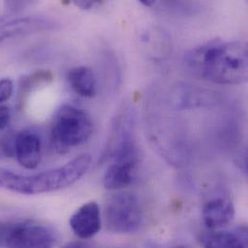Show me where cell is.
I'll use <instances>...</instances> for the list:
<instances>
[{
	"instance_id": "obj_1",
	"label": "cell",
	"mask_w": 248,
	"mask_h": 248,
	"mask_svg": "<svg viewBox=\"0 0 248 248\" xmlns=\"http://www.w3.org/2000/svg\"><path fill=\"white\" fill-rule=\"evenodd\" d=\"M185 63L197 78L222 85L242 84L248 80V45L214 39L189 50Z\"/></svg>"
},
{
	"instance_id": "obj_2",
	"label": "cell",
	"mask_w": 248,
	"mask_h": 248,
	"mask_svg": "<svg viewBox=\"0 0 248 248\" xmlns=\"http://www.w3.org/2000/svg\"><path fill=\"white\" fill-rule=\"evenodd\" d=\"M91 160L89 155H81L63 166L36 174H18L0 167V187L24 195L60 190L78 182L89 169Z\"/></svg>"
},
{
	"instance_id": "obj_3",
	"label": "cell",
	"mask_w": 248,
	"mask_h": 248,
	"mask_svg": "<svg viewBox=\"0 0 248 248\" xmlns=\"http://www.w3.org/2000/svg\"><path fill=\"white\" fill-rule=\"evenodd\" d=\"M94 123L84 110L73 106L61 107L54 115L50 140L59 153L85 143L92 135Z\"/></svg>"
},
{
	"instance_id": "obj_4",
	"label": "cell",
	"mask_w": 248,
	"mask_h": 248,
	"mask_svg": "<svg viewBox=\"0 0 248 248\" xmlns=\"http://www.w3.org/2000/svg\"><path fill=\"white\" fill-rule=\"evenodd\" d=\"M57 236L49 226L24 221L0 223V244L7 248H51Z\"/></svg>"
},
{
	"instance_id": "obj_5",
	"label": "cell",
	"mask_w": 248,
	"mask_h": 248,
	"mask_svg": "<svg viewBox=\"0 0 248 248\" xmlns=\"http://www.w3.org/2000/svg\"><path fill=\"white\" fill-rule=\"evenodd\" d=\"M142 221V210L136 195L119 193L110 197L105 206L107 229L114 234L136 232Z\"/></svg>"
},
{
	"instance_id": "obj_6",
	"label": "cell",
	"mask_w": 248,
	"mask_h": 248,
	"mask_svg": "<svg viewBox=\"0 0 248 248\" xmlns=\"http://www.w3.org/2000/svg\"><path fill=\"white\" fill-rule=\"evenodd\" d=\"M134 110L128 104H124L118 110L110 128L109 137L106 146L104 159H112L125 150L134 147Z\"/></svg>"
},
{
	"instance_id": "obj_7",
	"label": "cell",
	"mask_w": 248,
	"mask_h": 248,
	"mask_svg": "<svg viewBox=\"0 0 248 248\" xmlns=\"http://www.w3.org/2000/svg\"><path fill=\"white\" fill-rule=\"evenodd\" d=\"M111 160L112 163L104 176V186L107 189H121L136 181L139 156L135 146L116 155Z\"/></svg>"
},
{
	"instance_id": "obj_8",
	"label": "cell",
	"mask_w": 248,
	"mask_h": 248,
	"mask_svg": "<svg viewBox=\"0 0 248 248\" xmlns=\"http://www.w3.org/2000/svg\"><path fill=\"white\" fill-rule=\"evenodd\" d=\"M55 23L40 16H8L0 18V44L8 39L50 30Z\"/></svg>"
},
{
	"instance_id": "obj_9",
	"label": "cell",
	"mask_w": 248,
	"mask_h": 248,
	"mask_svg": "<svg viewBox=\"0 0 248 248\" xmlns=\"http://www.w3.org/2000/svg\"><path fill=\"white\" fill-rule=\"evenodd\" d=\"M42 151V138L37 131L26 129L16 134L15 156L25 169L32 170L40 165Z\"/></svg>"
},
{
	"instance_id": "obj_10",
	"label": "cell",
	"mask_w": 248,
	"mask_h": 248,
	"mask_svg": "<svg viewBox=\"0 0 248 248\" xmlns=\"http://www.w3.org/2000/svg\"><path fill=\"white\" fill-rule=\"evenodd\" d=\"M73 232L81 240L95 237L102 228V216L99 205L88 202L82 205L70 218Z\"/></svg>"
},
{
	"instance_id": "obj_11",
	"label": "cell",
	"mask_w": 248,
	"mask_h": 248,
	"mask_svg": "<svg viewBox=\"0 0 248 248\" xmlns=\"http://www.w3.org/2000/svg\"><path fill=\"white\" fill-rule=\"evenodd\" d=\"M235 217V206L227 197H216L206 202L202 210L207 228L216 230L229 224Z\"/></svg>"
},
{
	"instance_id": "obj_12",
	"label": "cell",
	"mask_w": 248,
	"mask_h": 248,
	"mask_svg": "<svg viewBox=\"0 0 248 248\" xmlns=\"http://www.w3.org/2000/svg\"><path fill=\"white\" fill-rule=\"evenodd\" d=\"M216 96L208 90L191 85H179L171 95L172 107L176 109H190L215 104Z\"/></svg>"
},
{
	"instance_id": "obj_13",
	"label": "cell",
	"mask_w": 248,
	"mask_h": 248,
	"mask_svg": "<svg viewBox=\"0 0 248 248\" xmlns=\"http://www.w3.org/2000/svg\"><path fill=\"white\" fill-rule=\"evenodd\" d=\"M72 89L80 97L93 98L97 94V81L95 75L89 67L79 66L73 68L68 75Z\"/></svg>"
},
{
	"instance_id": "obj_14",
	"label": "cell",
	"mask_w": 248,
	"mask_h": 248,
	"mask_svg": "<svg viewBox=\"0 0 248 248\" xmlns=\"http://www.w3.org/2000/svg\"><path fill=\"white\" fill-rule=\"evenodd\" d=\"M205 248H246V244L245 241L235 233L219 232L207 241Z\"/></svg>"
},
{
	"instance_id": "obj_15",
	"label": "cell",
	"mask_w": 248,
	"mask_h": 248,
	"mask_svg": "<svg viewBox=\"0 0 248 248\" xmlns=\"http://www.w3.org/2000/svg\"><path fill=\"white\" fill-rule=\"evenodd\" d=\"M52 75L48 72H37L33 75L23 77L18 84V96L21 99L20 103L23 101L25 96L30 93L36 86H38L41 83L47 82L48 80H51Z\"/></svg>"
},
{
	"instance_id": "obj_16",
	"label": "cell",
	"mask_w": 248,
	"mask_h": 248,
	"mask_svg": "<svg viewBox=\"0 0 248 248\" xmlns=\"http://www.w3.org/2000/svg\"><path fill=\"white\" fill-rule=\"evenodd\" d=\"M16 134L12 129H5L0 132V159H7L15 156Z\"/></svg>"
},
{
	"instance_id": "obj_17",
	"label": "cell",
	"mask_w": 248,
	"mask_h": 248,
	"mask_svg": "<svg viewBox=\"0 0 248 248\" xmlns=\"http://www.w3.org/2000/svg\"><path fill=\"white\" fill-rule=\"evenodd\" d=\"M14 92V83L9 78L0 79V104L8 101Z\"/></svg>"
},
{
	"instance_id": "obj_18",
	"label": "cell",
	"mask_w": 248,
	"mask_h": 248,
	"mask_svg": "<svg viewBox=\"0 0 248 248\" xmlns=\"http://www.w3.org/2000/svg\"><path fill=\"white\" fill-rule=\"evenodd\" d=\"M30 5H32V2H28V1H6L4 3L6 10L13 13L21 11Z\"/></svg>"
},
{
	"instance_id": "obj_19",
	"label": "cell",
	"mask_w": 248,
	"mask_h": 248,
	"mask_svg": "<svg viewBox=\"0 0 248 248\" xmlns=\"http://www.w3.org/2000/svg\"><path fill=\"white\" fill-rule=\"evenodd\" d=\"M11 120V111L8 107H0V132L8 127Z\"/></svg>"
},
{
	"instance_id": "obj_20",
	"label": "cell",
	"mask_w": 248,
	"mask_h": 248,
	"mask_svg": "<svg viewBox=\"0 0 248 248\" xmlns=\"http://www.w3.org/2000/svg\"><path fill=\"white\" fill-rule=\"evenodd\" d=\"M74 4L82 10H91L94 7L102 4L100 1H74Z\"/></svg>"
},
{
	"instance_id": "obj_21",
	"label": "cell",
	"mask_w": 248,
	"mask_h": 248,
	"mask_svg": "<svg viewBox=\"0 0 248 248\" xmlns=\"http://www.w3.org/2000/svg\"><path fill=\"white\" fill-rule=\"evenodd\" d=\"M62 248H89L88 246L82 242H71L69 244H67L65 247H63Z\"/></svg>"
},
{
	"instance_id": "obj_22",
	"label": "cell",
	"mask_w": 248,
	"mask_h": 248,
	"mask_svg": "<svg viewBox=\"0 0 248 248\" xmlns=\"http://www.w3.org/2000/svg\"><path fill=\"white\" fill-rule=\"evenodd\" d=\"M188 248L187 247H185V246H181V247H176V248Z\"/></svg>"
}]
</instances>
